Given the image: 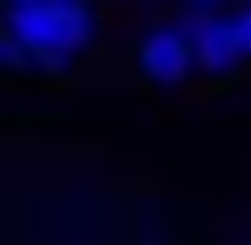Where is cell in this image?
<instances>
[{
    "instance_id": "1",
    "label": "cell",
    "mask_w": 251,
    "mask_h": 245,
    "mask_svg": "<svg viewBox=\"0 0 251 245\" xmlns=\"http://www.w3.org/2000/svg\"><path fill=\"white\" fill-rule=\"evenodd\" d=\"M7 27L33 47L40 66H66L93 40V7H86V0H13Z\"/></svg>"
},
{
    "instance_id": "2",
    "label": "cell",
    "mask_w": 251,
    "mask_h": 245,
    "mask_svg": "<svg viewBox=\"0 0 251 245\" xmlns=\"http://www.w3.org/2000/svg\"><path fill=\"white\" fill-rule=\"evenodd\" d=\"M132 66H139V80H146V86H178V80L199 73V47H192L185 27H152V33L139 40Z\"/></svg>"
},
{
    "instance_id": "3",
    "label": "cell",
    "mask_w": 251,
    "mask_h": 245,
    "mask_svg": "<svg viewBox=\"0 0 251 245\" xmlns=\"http://www.w3.org/2000/svg\"><path fill=\"white\" fill-rule=\"evenodd\" d=\"M185 33H192V47H199V73L205 80H231L245 66V40H238V27H231V13H192L185 20Z\"/></svg>"
},
{
    "instance_id": "4",
    "label": "cell",
    "mask_w": 251,
    "mask_h": 245,
    "mask_svg": "<svg viewBox=\"0 0 251 245\" xmlns=\"http://www.w3.org/2000/svg\"><path fill=\"white\" fill-rule=\"evenodd\" d=\"M231 27H238V40H245V60H251V7H238V13H231Z\"/></svg>"
},
{
    "instance_id": "5",
    "label": "cell",
    "mask_w": 251,
    "mask_h": 245,
    "mask_svg": "<svg viewBox=\"0 0 251 245\" xmlns=\"http://www.w3.org/2000/svg\"><path fill=\"white\" fill-rule=\"evenodd\" d=\"M199 7H218V0H199Z\"/></svg>"
}]
</instances>
